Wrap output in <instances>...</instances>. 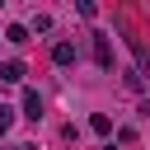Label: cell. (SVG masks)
<instances>
[{
    "label": "cell",
    "mask_w": 150,
    "mask_h": 150,
    "mask_svg": "<svg viewBox=\"0 0 150 150\" xmlns=\"http://www.w3.org/2000/svg\"><path fill=\"white\" fill-rule=\"evenodd\" d=\"M94 61H98V66H103V70H108V66H112V47H108V38H103V33H98V38H94Z\"/></svg>",
    "instance_id": "7a4b0ae2"
},
{
    "label": "cell",
    "mask_w": 150,
    "mask_h": 150,
    "mask_svg": "<svg viewBox=\"0 0 150 150\" xmlns=\"http://www.w3.org/2000/svg\"><path fill=\"white\" fill-rule=\"evenodd\" d=\"M9 127H14V108H5V103H0V131H9Z\"/></svg>",
    "instance_id": "52a82bcc"
},
{
    "label": "cell",
    "mask_w": 150,
    "mask_h": 150,
    "mask_svg": "<svg viewBox=\"0 0 150 150\" xmlns=\"http://www.w3.org/2000/svg\"><path fill=\"white\" fill-rule=\"evenodd\" d=\"M52 61H56V66H70V61H75V47H70V42H56V47H52Z\"/></svg>",
    "instance_id": "277c9868"
},
{
    "label": "cell",
    "mask_w": 150,
    "mask_h": 150,
    "mask_svg": "<svg viewBox=\"0 0 150 150\" xmlns=\"http://www.w3.org/2000/svg\"><path fill=\"white\" fill-rule=\"evenodd\" d=\"M89 127H94L98 136H108V131H112V117H108V112H94V117H89Z\"/></svg>",
    "instance_id": "5b68a950"
},
{
    "label": "cell",
    "mask_w": 150,
    "mask_h": 150,
    "mask_svg": "<svg viewBox=\"0 0 150 150\" xmlns=\"http://www.w3.org/2000/svg\"><path fill=\"white\" fill-rule=\"evenodd\" d=\"M23 117H33V122L42 117V94L38 89H23Z\"/></svg>",
    "instance_id": "6da1fadb"
},
{
    "label": "cell",
    "mask_w": 150,
    "mask_h": 150,
    "mask_svg": "<svg viewBox=\"0 0 150 150\" xmlns=\"http://www.w3.org/2000/svg\"><path fill=\"white\" fill-rule=\"evenodd\" d=\"M0 80H5V84H19V80H23V61H5V66H0Z\"/></svg>",
    "instance_id": "3957f363"
},
{
    "label": "cell",
    "mask_w": 150,
    "mask_h": 150,
    "mask_svg": "<svg viewBox=\"0 0 150 150\" xmlns=\"http://www.w3.org/2000/svg\"><path fill=\"white\" fill-rule=\"evenodd\" d=\"M5 38H9V42H28V28H23V23H9Z\"/></svg>",
    "instance_id": "8992f818"
}]
</instances>
